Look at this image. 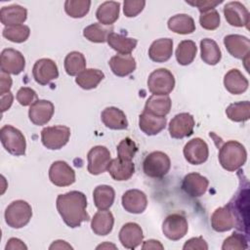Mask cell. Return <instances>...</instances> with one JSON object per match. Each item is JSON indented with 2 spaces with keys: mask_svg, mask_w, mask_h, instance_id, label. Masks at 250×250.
Instances as JSON below:
<instances>
[{
  "mask_svg": "<svg viewBox=\"0 0 250 250\" xmlns=\"http://www.w3.org/2000/svg\"><path fill=\"white\" fill-rule=\"evenodd\" d=\"M56 205L62 221L71 229L78 228L83 222L90 220V216L86 211L87 198L81 191L71 190L59 194Z\"/></svg>",
  "mask_w": 250,
  "mask_h": 250,
  "instance_id": "1",
  "label": "cell"
},
{
  "mask_svg": "<svg viewBox=\"0 0 250 250\" xmlns=\"http://www.w3.org/2000/svg\"><path fill=\"white\" fill-rule=\"evenodd\" d=\"M221 166L229 171L234 172L240 169L247 160V151L242 144L237 141H228L223 144L218 154Z\"/></svg>",
  "mask_w": 250,
  "mask_h": 250,
  "instance_id": "2",
  "label": "cell"
},
{
  "mask_svg": "<svg viewBox=\"0 0 250 250\" xmlns=\"http://www.w3.org/2000/svg\"><path fill=\"white\" fill-rule=\"evenodd\" d=\"M6 224L13 229H21L26 226L32 217V208L24 200L11 202L4 213Z\"/></svg>",
  "mask_w": 250,
  "mask_h": 250,
  "instance_id": "3",
  "label": "cell"
},
{
  "mask_svg": "<svg viewBox=\"0 0 250 250\" xmlns=\"http://www.w3.org/2000/svg\"><path fill=\"white\" fill-rule=\"evenodd\" d=\"M171 168V160L163 151H152L148 153L143 162L145 175L153 179H160L166 176Z\"/></svg>",
  "mask_w": 250,
  "mask_h": 250,
  "instance_id": "4",
  "label": "cell"
},
{
  "mask_svg": "<svg viewBox=\"0 0 250 250\" xmlns=\"http://www.w3.org/2000/svg\"><path fill=\"white\" fill-rule=\"evenodd\" d=\"M0 140L4 148L11 154L21 156L25 153L26 141L23 134L12 125H4L0 129Z\"/></svg>",
  "mask_w": 250,
  "mask_h": 250,
  "instance_id": "5",
  "label": "cell"
},
{
  "mask_svg": "<svg viewBox=\"0 0 250 250\" xmlns=\"http://www.w3.org/2000/svg\"><path fill=\"white\" fill-rule=\"evenodd\" d=\"M175 87V77L167 68L153 70L147 78V88L152 95L168 96Z\"/></svg>",
  "mask_w": 250,
  "mask_h": 250,
  "instance_id": "6",
  "label": "cell"
},
{
  "mask_svg": "<svg viewBox=\"0 0 250 250\" xmlns=\"http://www.w3.org/2000/svg\"><path fill=\"white\" fill-rule=\"evenodd\" d=\"M70 137V129L64 125L45 127L41 131V142L48 149H60L64 146Z\"/></svg>",
  "mask_w": 250,
  "mask_h": 250,
  "instance_id": "7",
  "label": "cell"
},
{
  "mask_svg": "<svg viewBox=\"0 0 250 250\" xmlns=\"http://www.w3.org/2000/svg\"><path fill=\"white\" fill-rule=\"evenodd\" d=\"M188 230V223L182 213L168 215L162 223V232L170 240L177 241L183 238Z\"/></svg>",
  "mask_w": 250,
  "mask_h": 250,
  "instance_id": "8",
  "label": "cell"
},
{
  "mask_svg": "<svg viewBox=\"0 0 250 250\" xmlns=\"http://www.w3.org/2000/svg\"><path fill=\"white\" fill-rule=\"evenodd\" d=\"M87 170L91 175L95 176L105 172L111 161L110 152L104 146H96L92 147L87 154Z\"/></svg>",
  "mask_w": 250,
  "mask_h": 250,
  "instance_id": "9",
  "label": "cell"
},
{
  "mask_svg": "<svg viewBox=\"0 0 250 250\" xmlns=\"http://www.w3.org/2000/svg\"><path fill=\"white\" fill-rule=\"evenodd\" d=\"M235 218L237 229L247 230L248 226V189L239 190L237 194L228 203Z\"/></svg>",
  "mask_w": 250,
  "mask_h": 250,
  "instance_id": "10",
  "label": "cell"
},
{
  "mask_svg": "<svg viewBox=\"0 0 250 250\" xmlns=\"http://www.w3.org/2000/svg\"><path fill=\"white\" fill-rule=\"evenodd\" d=\"M194 126L193 116L188 112H181L171 119L168 130L173 139H184L192 135Z\"/></svg>",
  "mask_w": 250,
  "mask_h": 250,
  "instance_id": "11",
  "label": "cell"
},
{
  "mask_svg": "<svg viewBox=\"0 0 250 250\" xmlns=\"http://www.w3.org/2000/svg\"><path fill=\"white\" fill-rule=\"evenodd\" d=\"M0 67L3 72L18 75L25 67V59L18 50L13 48L4 49L0 55Z\"/></svg>",
  "mask_w": 250,
  "mask_h": 250,
  "instance_id": "12",
  "label": "cell"
},
{
  "mask_svg": "<svg viewBox=\"0 0 250 250\" xmlns=\"http://www.w3.org/2000/svg\"><path fill=\"white\" fill-rule=\"evenodd\" d=\"M185 159L192 165H200L206 162L209 156L208 145L200 138L188 141L183 149Z\"/></svg>",
  "mask_w": 250,
  "mask_h": 250,
  "instance_id": "13",
  "label": "cell"
},
{
  "mask_svg": "<svg viewBox=\"0 0 250 250\" xmlns=\"http://www.w3.org/2000/svg\"><path fill=\"white\" fill-rule=\"evenodd\" d=\"M32 75L39 85H47L59 77V69L56 62L47 58L37 60L32 68Z\"/></svg>",
  "mask_w": 250,
  "mask_h": 250,
  "instance_id": "14",
  "label": "cell"
},
{
  "mask_svg": "<svg viewBox=\"0 0 250 250\" xmlns=\"http://www.w3.org/2000/svg\"><path fill=\"white\" fill-rule=\"evenodd\" d=\"M224 45L227 51L235 59L248 61L250 54V40L240 34H229L224 37Z\"/></svg>",
  "mask_w": 250,
  "mask_h": 250,
  "instance_id": "15",
  "label": "cell"
},
{
  "mask_svg": "<svg viewBox=\"0 0 250 250\" xmlns=\"http://www.w3.org/2000/svg\"><path fill=\"white\" fill-rule=\"evenodd\" d=\"M49 179L57 187H68L75 182V172L65 161L58 160L49 169Z\"/></svg>",
  "mask_w": 250,
  "mask_h": 250,
  "instance_id": "16",
  "label": "cell"
},
{
  "mask_svg": "<svg viewBox=\"0 0 250 250\" xmlns=\"http://www.w3.org/2000/svg\"><path fill=\"white\" fill-rule=\"evenodd\" d=\"M224 16L229 24L235 27L248 28L249 12L247 8L238 1L229 2L224 6Z\"/></svg>",
  "mask_w": 250,
  "mask_h": 250,
  "instance_id": "17",
  "label": "cell"
},
{
  "mask_svg": "<svg viewBox=\"0 0 250 250\" xmlns=\"http://www.w3.org/2000/svg\"><path fill=\"white\" fill-rule=\"evenodd\" d=\"M55 106L52 102L47 100H37L28 109L29 120L37 126L47 124L53 117Z\"/></svg>",
  "mask_w": 250,
  "mask_h": 250,
  "instance_id": "18",
  "label": "cell"
},
{
  "mask_svg": "<svg viewBox=\"0 0 250 250\" xmlns=\"http://www.w3.org/2000/svg\"><path fill=\"white\" fill-rule=\"evenodd\" d=\"M121 203L128 213L141 214L147 206V197L146 193L140 189H129L123 193Z\"/></svg>",
  "mask_w": 250,
  "mask_h": 250,
  "instance_id": "19",
  "label": "cell"
},
{
  "mask_svg": "<svg viewBox=\"0 0 250 250\" xmlns=\"http://www.w3.org/2000/svg\"><path fill=\"white\" fill-rule=\"evenodd\" d=\"M208 186V179L195 172L188 173L182 181V189L190 197L202 196L206 192Z\"/></svg>",
  "mask_w": 250,
  "mask_h": 250,
  "instance_id": "20",
  "label": "cell"
},
{
  "mask_svg": "<svg viewBox=\"0 0 250 250\" xmlns=\"http://www.w3.org/2000/svg\"><path fill=\"white\" fill-rule=\"evenodd\" d=\"M118 237L123 247L127 249H135L143 242V229L136 223H126L119 230Z\"/></svg>",
  "mask_w": 250,
  "mask_h": 250,
  "instance_id": "21",
  "label": "cell"
},
{
  "mask_svg": "<svg viewBox=\"0 0 250 250\" xmlns=\"http://www.w3.org/2000/svg\"><path fill=\"white\" fill-rule=\"evenodd\" d=\"M211 226L212 229L218 232L228 231L235 227L234 215L228 204L217 208L213 212L211 215Z\"/></svg>",
  "mask_w": 250,
  "mask_h": 250,
  "instance_id": "22",
  "label": "cell"
},
{
  "mask_svg": "<svg viewBox=\"0 0 250 250\" xmlns=\"http://www.w3.org/2000/svg\"><path fill=\"white\" fill-rule=\"evenodd\" d=\"M104 125L111 130H124L128 128L126 114L115 106H107L101 113Z\"/></svg>",
  "mask_w": 250,
  "mask_h": 250,
  "instance_id": "23",
  "label": "cell"
},
{
  "mask_svg": "<svg viewBox=\"0 0 250 250\" xmlns=\"http://www.w3.org/2000/svg\"><path fill=\"white\" fill-rule=\"evenodd\" d=\"M165 116H156L146 111H143L139 116V127L147 136L159 134L166 127Z\"/></svg>",
  "mask_w": 250,
  "mask_h": 250,
  "instance_id": "24",
  "label": "cell"
},
{
  "mask_svg": "<svg viewBox=\"0 0 250 250\" xmlns=\"http://www.w3.org/2000/svg\"><path fill=\"white\" fill-rule=\"evenodd\" d=\"M108 65L114 75L125 77L133 73L136 69V61L131 55H115L108 61Z\"/></svg>",
  "mask_w": 250,
  "mask_h": 250,
  "instance_id": "25",
  "label": "cell"
},
{
  "mask_svg": "<svg viewBox=\"0 0 250 250\" xmlns=\"http://www.w3.org/2000/svg\"><path fill=\"white\" fill-rule=\"evenodd\" d=\"M173 54V40L171 38H159L153 41L148 49V57L152 62H165Z\"/></svg>",
  "mask_w": 250,
  "mask_h": 250,
  "instance_id": "26",
  "label": "cell"
},
{
  "mask_svg": "<svg viewBox=\"0 0 250 250\" xmlns=\"http://www.w3.org/2000/svg\"><path fill=\"white\" fill-rule=\"evenodd\" d=\"M27 19V10L21 5L4 6L0 10V21L5 26L22 24Z\"/></svg>",
  "mask_w": 250,
  "mask_h": 250,
  "instance_id": "27",
  "label": "cell"
},
{
  "mask_svg": "<svg viewBox=\"0 0 250 250\" xmlns=\"http://www.w3.org/2000/svg\"><path fill=\"white\" fill-rule=\"evenodd\" d=\"M249 82L242 72L237 68L229 70L224 76V86L232 95H239L248 89Z\"/></svg>",
  "mask_w": 250,
  "mask_h": 250,
  "instance_id": "28",
  "label": "cell"
},
{
  "mask_svg": "<svg viewBox=\"0 0 250 250\" xmlns=\"http://www.w3.org/2000/svg\"><path fill=\"white\" fill-rule=\"evenodd\" d=\"M114 218L108 210H99L91 220V229L97 235H107L113 229Z\"/></svg>",
  "mask_w": 250,
  "mask_h": 250,
  "instance_id": "29",
  "label": "cell"
},
{
  "mask_svg": "<svg viewBox=\"0 0 250 250\" xmlns=\"http://www.w3.org/2000/svg\"><path fill=\"white\" fill-rule=\"evenodd\" d=\"M107 171L113 180L118 182L127 181L135 172V164L133 161H126L117 157L111 159Z\"/></svg>",
  "mask_w": 250,
  "mask_h": 250,
  "instance_id": "30",
  "label": "cell"
},
{
  "mask_svg": "<svg viewBox=\"0 0 250 250\" xmlns=\"http://www.w3.org/2000/svg\"><path fill=\"white\" fill-rule=\"evenodd\" d=\"M172 102L169 96L151 95L146 102L144 110L156 116H166L171 109Z\"/></svg>",
  "mask_w": 250,
  "mask_h": 250,
  "instance_id": "31",
  "label": "cell"
},
{
  "mask_svg": "<svg viewBox=\"0 0 250 250\" xmlns=\"http://www.w3.org/2000/svg\"><path fill=\"white\" fill-rule=\"evenodd\" d=\"M120 3L116 1H105L102 3L96 12V18L104 25H112L118 18Z\"/></svg>",
  "mask_w": 250,
  "mask_h": 250,
  "instance_id": "32",
  "label": "cell"
},
{
  "mask_svg": "<svg viewBox=\"0 0 250 250\" xmlns=\"http://www.w3.org/2000/svg\"><path fill=\"white\" fill-rule=\"evenodd\" d=\"M106 42L109 47H111L120 55H130L138 44L137 39L127 37L123 34L115 33L113 31L107 36Z\"/></svg>",
  "mask_w": 250,
  "mask_h": 250,
  "instance_id": "33",
  "label": "cell"
},
{
  "mask_svg": "<svg viewBox=\"0 0 250 250\" xmlns=\"http://www.w3.org/2000/svg\"><path fill=\"white\" fill-rule=\"evenodd\" d=\"M168 28L178 34H190L195 30L194 20L187 14H178L171 17L167 22Z\"/></svg>",
  "mask_w": 250,
  "mask_h": 250,
  "instance_id": "34",
  "label": "cell"
},
{
  "mask_svg": "<svg viewBox=\"0 0 250 250\" xmlns=\"http://www.w3.org/2000/svg\"><path fill=\"white\" fill-rule=\"evenodd\" d=\"M94 204L99 210H108L115 199V191L112 187L100 185L93 191Z\"/></svg>",
  "mask_w": 250,
  "mask_h": 250,
  "instance_id": "35",
  "label": "cell"
},
{
  "mask_svg": "<svg viewBox=\"0 0 250 250\" xmlns=\"http://www.w3.org/2000/svg\"><path fill=\"white\" fill-rule=\"evenodd\" d=\"M201 60L209 64L216 65L222 59V52L217 42L210 38H204L200 41Z\"/></svg>",
  "mask_w": 250,
  "mask_h": 250,
  "instance_id": "36",
  "label": "cell"
},
{
  "mask_svg": "<svg viewBox=\"0 0 250 250\" xmlns=\"http://www.w3.org/2000/svg\"><path fill=\"white\" fill-rule=\"evenodd\" d=\"M104 78V74L102 70L97 68H86L76 76L75 83L84 90H92L95 89Z\"/></svg>",
  "mask_w": 250,
  "mask_h": 250,
  "instance_id": "37",
  "label": "cell"
},
{
  "mask_svg": "<svg viewBox=\"0 0 250 250\" xmlns=\"http://www.w3.org/2000/svg\"><path fill=\"white\" fill-rule=\"evenodd\" d=\"M113 31L111 25H104L100 22L92 23L83 29V36L94 43L106 42L107 36Z\"/></svg>",
  "mask_w": 250,
  "mask_h": 250,
  "instance_id": "38",
  "label": "cell"
},
{
  "mask_svg": "<svg viewBox=\"0 0 250 250\" xmlns=\"http://www.w3.org/2000/svg\"><path fill=\"white\" fill-rule=\"evenodd\" d=\"M197 47L192 40H183L179 43L176 49V60L181 65L190 64L196 56Z\"/></svg>",
  "mask_w": 250,
  "mask_h": 250,
  "instance_id": "39",
  "label": "cell"
},
{
  "mask_svg": "<svg viewBox=\"0 0 250 250\" xmlns=\"http://www.w3.org/2000/svg\"><path fill=\"white\" fill-rule=\"evenodd\" d=\"M63 65L65 72L69 76H77L86 69V59L82 53L72 51L66 55Z\"/></svg>",
  "mask_w": 250,
  "mask_h": 250,
  "instance_id": "40",
  "label": "cell"
},
{
  "mask_svg": "<svg viewBox=\"0 0 250 250\" xmlns=\"http://www.w3.org/2000/svg\"><path fill=\"white\" fill-rule=\"evenodd\" d=\"M226 114L233 122H245L250 118V103L243 101L230 104L226 109Z\"/></svg>",
  "mask_w": 250,
  "mask_h": 250,
  "instance_id": "41",
  "label": "cell"
},
{
  "mask_svg": "<svg viewBox=\"0 0 250 250\" xmlns=\"http://www.w3.org/2000/svg\"><path fill=\"white\" fill-rule=\"evenodd\" d=\"M2 35L11 42L22 43L28 39L30 35V29L25 24L5 26L2 31Z\"/></svg>",
  "mask_w": 250,
  "mask_h": 250,
  "instance_id": "42",
  "label": "cell"
},
{
  "mask_svg": "<svg viewBox=\"0 0 250 250\" xmlns=\"http://www.w3.org/2000/svg\"><path fill=\"white\" fill-rule=\"evenodd\" d=\"M90 6L91 1L89 0H66L64 2V11L69 17L80 19L89 13Z\"/></svg>",
  "mask_w": 250,
  "mask_h": 250,
  "instance_id": "43",
  "label": "cell"
},
{
  "mask_svg": "<svg viewBox=\"0 0 250 250\" xmlns=\"http://www.w3.org/2000/svg\"><path fill=\"white\" fill-rule=\"evenodd\" d=\"M137 151L138 146L131 138L123 139L117 146V157L122 160L132 161Z\"/></svg>",
  "mask_w": 250,
  "mask_h": 250,
  "instance_id": "44",
  "label": "cell"
},
{
  "mask_svg": "<svg viewBox=\"0 0 250 250\" xmlns=\"http://www.w3.org/2000/svg\"><path fill=\"white\" fill-rule=\"evenodd\" d=\"M220 14L216 9H211L209 11L200 13L199 23L202 28L206 30H215L220 26Z\"/></svg>",
  "mask_w": 250,
  "mask_h": 250,
  "instance_id": "45",
  "label": "cell"
},
{
  "mask_svg": "<svg viewBox=\"0 0 250 250\" xmlns=\"http://www.w3.org/2000/svg\"><path fill=\"white\" fill-rule=\"evenodd\" d=\"M248 242L247 238L243 233L233 232L231 235L227 237L222 245L223 250H235V249H247Z\"/></svg>",
  "mask_w": 250,
  "mask_h": 250,
  "instance_id": "46",
  "label": "cell"
},
{
  "mask_svg": "<svg viewBox=\"0 0 250 250\" xmlns=\"http://www.w3.org/2000/svg\"><path fill=\"white\" fill-rule=\"evenodd\" d=\"M16 98H17V101L19 102V104L23 106L31 105L38 100L36 92L29 87L20 88L19 91L17 92Z\"/></svg>",
  "mask_w": 250,
  "mask_h": 250,
  "instance_id": "47",
  "label": "cell"
},
{
  "mask_svg": "<svg viewBox=\"0 0 250 250\" xmlns=\"http://www.w3.org/2000/svg\"><path fill=\"white\" fill-rule=\"evenodd\" d=\"M144 0H125L123 3V13L127 18L137 17L145 8Z\"/></svg>",
  "mask_w": 250,
  "mask_h": 250,
  "instance_id": "48",
  "label": "cell"
},
{
  "mask_svg": "<svg viewBox=\"0 0 250 250\" xmlns=\"http://www.w3.org/2000/svg\"><path fill=\"white\" fill-rule=\"evenodd\" d=\"M223 1H214V0H194V1H186L188 5L196 7L200 13L209 11L211 9H215L216 6L220 5Z\"/></svg>",
  "mask_w": 250,
  "mask_h": 250,
  "instance_id": "49",
  "label": "cell"
},
{
  "mask_svg": "<svg viewBox=\"0 0 250 250\" xmlns=\"http://www.w3.org/2000/svg\"><path fill=\"white\" fill-rule=\"evenodd\" d=\"M184 250H195V249H199V250H207L208 249V244L205 241V239L201 236L198 237H192L188 240H187L183 246Z\"/></svg>",
  "mask_w": 250,
  "mask_h": 250,
  "instance_id": "50",
  "label": "cell"
},
{
  "mask_svg": "<svg viewBox=\"0 0 250 250\" xmlns=\"http://www.w3.org/2000/svg\"><path fill=\"white\" fill-rule=\"evenodd\" d=\"M12 78L10 75L6 72L1 71L0 74V95H3L5 93L10 92V89L12 87Z\"/></svg>",
  "mask_w": 250,
  "mask_h": 250,
  "instance_id": "51",
  "label": "cell"
},
{
  "mask_svg": "<svg viewBox=\"0 0 250 250\" xmlns=\"http://www.w3.org/2000/svg\"><path fill=\"white\" fill-rule=\"evenodd\" d=\"M0 97H1V112L3 113L4 111L8 110L11 107L14 101V96L10 91L8 93L0 95Z\"/></svg>",
  "mask_w": 250,
  "mask_h": 250,
  "instance_id": "52",
  "label": "cell"
},
{
  "mask_svg": "<svg viewBox=\"0 0 250 250\" xmlns=\"http://www.w3.org/2000/svg\"><path fill=\"white\" fill-rule=\"evenodd\" d=\"M5 249L6 250H14V249H24L26 250L27 249V246L19 238H16V237H12L8 240L6 246H5Z\"/></svg>",
  "mask_w": 250,
  "mask_h": 250,
  "instance_id": "53",
  "label": "cell"
},
{
  "mask_svg": "<svg viewBox=\"0 0 250 250\" xmlns=\"http://www.w3.org/2000/svg\"><path fill=\"white\" fill-rule=\"evenodd\" d=\"M143 250H149V249H164V246L161 244L160 241L156 239H148L146 241H144V244L142 246Z\"/></svg>",
  "mask_w": 250,
  "mask_h": 250,
  "instance_id": "54",
  "label": "cell"
},
{
  "mask_svg": "<svg viewBox=\"0 0 250 250\" xmlns=\"http://www.w3.org/2000/svg\"><path fill=\"white\" fill-rule=\"evenodd\" d=\"M49 249L52 250V249H73V248L70 244H68L64 240H56L50 245Z\"/></svg>",
  "mask_w": 250,
  "mask_h": 250,
  "instance_id": "55",
  "label": "cell"
},
{
  "mask_svg": "<svg viewBox=\"0 0 250 250\" xmlns=\"http://www.w3.org/2000/svg\"><path fill=\"white\" fill-rule=\"evenodd\" d=\"M108 249V248H113V249H116L117 247L114 245V244H112V243H109V242H104V243H103V244H101V245H99V246H97V249Z\"/></svg>",
  "mask_w": 250,
  "mask_h": 250,
  "instance_id": "56",
  "label": "cell"
}]
</instances>
